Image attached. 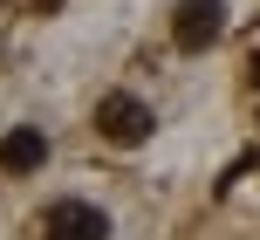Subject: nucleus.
Here are the masks:
<instances>
[{"instance_id": "f257e3e1", "label": "nucleus", "mask_w": 260, "mask_h": 240, "mask_svg": "<svg viewBox=\"0 0 260 240\" xmlns=\"http://www.w3.org/2000/svg\"><path fill=\"white\" fill-rule=\"evenodd\" d=\"M151 103L144 96H130V89H110L103 103H96V131H103V144H117V151H137L144 137H151Z\"/></svg>"}, {"instance_id": "f03ea898", "label": "nucleus", "mask_w": 260, "mask_h": 240, "mask_svg": "<svg viewBox=\"0 0 260 240\" xmlns=\"http://www.w3.org/2000/svg\"><path fill=\"white\" fill-rule=\"evenodd\" d=\"M219 35H226V0H178V14H171V41H178L185 55L212 48Z\"/></svg>"}, {"instance_id": "7ed1b4c3", "label": "nucleus", "mask_w": 260, "mask_h": 240, "mask_svg": "<svg viewBox=\"0 0 260 240\" xmlns=\"http://www.w3.org/2000/svg\"><path fill=\"white\" fill-rule=\"evenodd\" d=\"M41 233L48 240H110V220H103V206H89V199H55L48 220H41Z\"/></svg>"}, {"instance_id": "20e7f679", "label": "nucleus", "mask_w": 260, "mask_h": 240, "mask_svg": "<svg viewBox=\"0 0 260 240\" xmlns=\"http://www.w3.org/2000/svg\"><path fill=\"white\" fill-rule=\"evenodd\" d=\"M41 165H48V137H41L35 124H21V131L0 137V172L7 178H27V172H41Z\"/></svg>"}, {"instance_id": "39448f33", "label": "nucleus", "mask_w": 260, "mask_h": 240, "mask_svg": "<svg viewBox=\"0 0 260 240\" xmlns=\"http://www.w3.org/2000/svg\"><path fill=\"white\" fill-rule=\"evenodd\" d=\"M253 82H260V55H253Z\"/></svg>"}]
</instances>
